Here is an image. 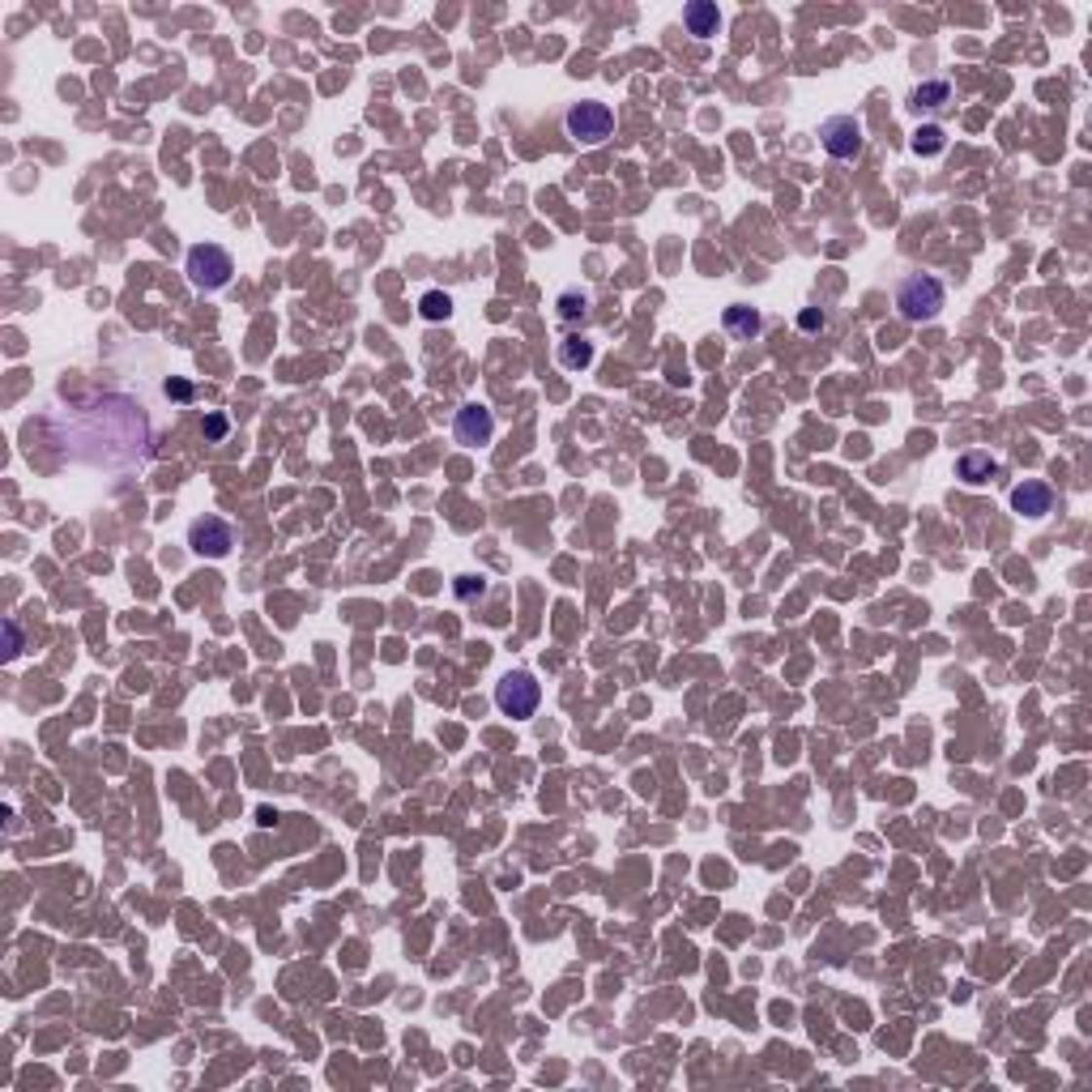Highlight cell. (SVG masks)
Masks as SVG:
<instances>
[{
    "mask_svg": "<svg viewBox=\"0 0 1092 1092\" xmlns=\"http://www.w3.org/2000/svg\"><path fill=\"white\" fill-rule=\"evenodd\" d=\"M184 274L201 295H213V290H222L231 282L235 261H231L227 247H218V244H193L188 256H184Z\"/></svg>",
    "mask_w": 1092,
    "mask_h": 1092,
    "instance_id": "3957f363",
    "label": "cell"
},
{
    "mask_svg": "<svg viewBox=\"0 0 1092 1092\" xmlns=\"http://www.w3.org/2000/svg\"><path fill=\"white\" fill-rule=\"evenodd\" d=\"M555 308H559V317H564V320H581L584 312H589V295H584V290H559Z\"/></svg>",
    "mask_w": 1092,
    "mask_h": 1092,
    "instance_id": "e0dca14e",
    "label": "cell"
},
{
    "mask_svg": "<svg viewBox=\"0 0 1092 1092\" xmlns=\"http://www.w3.org/2000/svg\"><path fill=\"white\" fill-rule=\"evenodd\" d=\"M227 432H231L227 414H206V419H201V435H206V440H227Z\"/></svg>",
    "mask_w": 1092,
    "mask_h": 1092,
    "instance_id": "ac0fdd59",
    "label": "cell"
},
{
    "mask_svg": "<svg viewBox=\"0 0 1092 1092\" xmlns=\"http://www.w3.org/2000/svg\"><path fill=\"white\" fill-rule=\"evenodd\" d=\"M163 393H167L171 401H193V385H188V380H179V376L163 380Z\"/></svg>",
    "mask_w": 1092,
    "mask_h": 1092,
    "instance_id": "ffe728a7",
    "label": "cell"
},
{
    "mask_svg": "<svg viewBox=\"0 0 1092 1092\" xmlns=\"http://www.w3.org/2000/svg\"><path fill=\"white\" fill-rule=\"evenodd\" d=\"M683 26H688V35H717L722 30V9L713 5V0H692V5H683Z\"/></svg>",
    "mask_w": 1092,
    "mask_h": 1092,
    "instance_id": "30bf717a",
    "label": "cell"
},
{
    "mask_svg": "<svg viewBox=\"0 0 1092 1092\" xmlns=\"http://www.w3.org/2000/svg\"><path fill=\"white\" fill-rule=\"evenodd\" d=\"M862 120L858 116H828L819 124V145L832 154V159H858L862 154Z\"/></svg>",
    "mask_w": 1092,
    "mask_h": 1092,
    "instance_id": "52a82bcc",
    "label": "cell"
},
{
    "mask_svg": "<svg viewBox=\"0 0 1092 1092\" xmlns=\"http://www.w3.org/2000/svg\"><path fill=\"white\" fill-rule=\"evenodd\" d=\"M564 132L577 145H602L615 132V111L606 103H593V98H581L564 111Z\"/></svg>",
    "mask_w": 1092,
    "mask_h": 1092,
    "instance_id": "5b68a950",
    "label": "cell"
},
{
    "mask_svg": "<svg viewBox=\"0 0 1092 1092\" xmlns=\"http://www.w3.org/2000/svg\"><path fill=\"white\" fill-rule=\"evenodd\" d=\"M909 150L922 154V159H934V154L948 150V132H943L939 124H922L914 137H909Z\"/></svg>",
    "mask_w": 1092,
    "mask_h": 1092,
    "instance_id": "9a60e30c",
    "label": "cell"
},
{
    "mask_svg": "<svg viewBox=\"0 0 1092 1092\" xmlns=\"http://www.w3.org/2000/svg\"><path fill=\"white\" fill-rule=\"evenodd\" d=\"M943 303H948V290H943V282H939V278H930V274H909L905 282L896 286V312L909 324L934 320L943 312Z\"/></svg>",
    "mask_w": 1092,
    "mask_h": 1092,
    "instance_id": "7a4b0ae2",
    "label": "cell"
},
{
    "mask_svg": "<svg viewBox=\"0 0 1092 1092\" xmlns=\"http://www.w3.org/2000/svg\"><path fill=\"white\" fill-rule=\"evenodd\" d=\"M5 640H9V649H5V661H14L18 653H21V632H18V623H14V619H5Z\"/></svg>",
    "mask_w": 1092,
    "mask_h": 1092,
    "instance_id": "44dd1931",
    "label": "cell"
},
{
    "mask_svg": "<svg viewBox=\"0 0 1092 1092\" xmlns=\"http://www.w3.org/2000/svg\"><path fill=\"white\" fill-rule=\"evenodd\" d=\"M419 317L423 320H448L453 317V295H444V290H427V295L419 299Z\"/></svg>",
    "mask_w": 1092,
    "mask_h": 1092,
    "instance_id": "2e32d148",
    "label": "cell"
},
{
    "mask_svg": "<svg viewBox=\"0 0 1092 1092\" xmlns=\"http://www.w3.org/2000/svg\"><path fill=\"white\" fill-rule=\"evenodd\" d=\"M1011 512L1029 516V521H1041V516L1054 512V487L1041 478H1024L1016 491H1011Z\"/></svg>",
    "mask_w": 1092,
    "mask_h": 1092,
    "instance_id": "9c48e42d",
    "label": "cell"
},
{
    "mask_svg": "<svg viewBox=\"0 0 1092 1092\" xmlns=\"http://www.w3.org/2000/svg\"><path fill=\"white\" fill-rule=\"evenodd\" d=\"M722 329L734 337V342H751V337L764 329V320H760L756 308H747V303H730V308L722 312Z\"/></svg>",
    "mask_w": 1092,
    "mask_h": 1092,
    "instance_id": "8fae6325",
    "label": "cell"
},
{
    "mask_svg": "<svg viewBox=\"0 0 1092 1092\" xmlns=\"http://www.w3.org/2000/svg\"><path fill=\"white\" fill-rule=\"evenodd\" d=\"M188 546L206 559H227L235 546V525L222 521V516H197L188 525Z\"/></svg>",
    "mask_w": 1092,
    "mask_h": 1092,
    "instance_id": "8992f818",
    "label": "cell"
},
{
    "mask_svg": "<svg viewBox=\"0 0 1092 1092\" xmlns=\"http://www.w3.org/2000/svg\"><path fill=\"white\" fill-rule=\"evenodd\" d=\"M64 419L82 427V435H77V440H86V444L120 440V444H129L137 457L145 453V444H150V423H145V414H132V419L120 423V427H103V419H107V397H103V401H90V405H82V410H69Z\"/></svg>",
    "mask_w": 1092,
    "mask_h": 1092,
    "instance_id": "6da1fadb",
    "label": "cell"
},
{
    "mask_svg": "<svg viewBox=\"0 0 1092 1092\" xmlns=\"http://www.w3.org/2000/svg\"><path fill=\"white\" fill-rule=\"evenodd\" d=\"M998 474V461L982 453V448H973V453H960V461H956V478H964L969 487H982V482H990Z\"/></svg>",
    "mask_w": 1092,
    "mask_h": 1092,
    "instance_id": "7c38bea8",
    "label": "cell"
},
{
    "mask_svg": "<svg viewBox=\"0 0 1092 1092\" xmlns=\"http://www.w3.org/2000/svg\"><path fill=\"white\" fill-rule=\"evenodd\" d=\"M453 435H457V444H466V448L491 444V435H495V414H491L482 401H466V405L457 410V419H453Z\"/></svg>",
    "mask_w": 1092,
    "mask_h": 1092,
    "instance_id": "ba28073f",
    "label": "cell"
},
{
    "mask_svg": "<svg viewBox=\"0 0 1092 1092\" xmlns=\"http://www.w3.org/2000/svg\"><path fill=\"white\" fill-rule=\"evenodd\" d=\"M482 589H487V581H482V577H457V598L461 602L482 598Z\"/></svg>",
    "mask_w": 1092,
    "mask_h": 1092,
    "instance_id": "d6986e66",
    "label": "cell"
},
{
    "mask_svg": "<svg viewBox=\"0 0 1092 1092\" xmlns=\"http://www.w3.org/2000/svg\"><path fill=\"white\" fill-rule=\"evenodd\" d=\"M555 358H559V367H568V371H584L593 363V342L589 337H564Z\"/></svg>",
    "mask_w": 1092,
    "mask_h": 1092,
    "instance_id": "5bb4252c",
    "label": "cell"
},
{
    "mask_svg": "<svg viewBox=\"0 0 1092 1092\" xmlns=\"http://www.w3.org/2000/svg\"><path fill=\"white\" fill-rule=\"evenodd\" d=\"M538 704H543V688H538V679L529 670H508L500 683H495V708H500L504 717H512V722L534 717Z\"/></svg>",
    "mask_w": 1092,
    "mask_h": 1092,
    "instance_id": "277c9868",
    "label": "cell"
},
{
    "mask_svg": "<svg viewBox=\"0 0 1092 1092\" xmlns=\"http://www.w3.org/2000/svg\"><path fill=\"white\" fill-rule=\"evenodd\" d=\"M798 329H807V333L824 329V312H819V308H807L803 317H798Z\"/></svg>",
    "mask_w": 1092,
    "mask_h": 1092,
    "instance_id": "7402d4cb",
    "label": "cell"
},
{
    "mask_svg": "<svg viewBox=\"0 0 1092 1092\" xmlns=\"http://www.w3.org/2000/svg\"><path fill=\"white\" fill-rule=\"evenodd\" d=\"M952 98H956L952 82H922L914 90V98H909V107H914V111H948Z\"/></svg>",
    "mask_w": 1092,
    "mask_h": 1092,
    "instance_id": "4fadbf2b",
    "label": "cell"
}]
</instances>
